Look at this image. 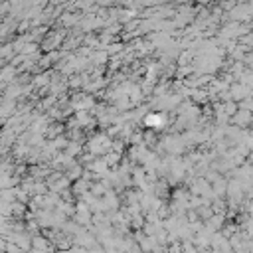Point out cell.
<instances>
[{
  "instance_id": "obj_1",
  "label": "cell",
  "mask_w": 253,
  "mask_h": 253,
  "mask_svg": "<svg viewBox=\"0 0 253 253\" xmlns=\"http://www.w3.org/2000/svg\"><path fill=\"white\" fill-rule=\"evenodd\" d=\"M230 95H231V101L239 103V101H243L245 97H253V89L243 85V83H233L230 87Z\"/></svg>"
},
{
  "instance_id": "obj_5",
  "label": "cell",
  "mask_w": 253,
  "mask_h": 253,
  "mask_svg": "<svg viewBox=\"0 0 253 253\" xmlns=\"http://www.w3.org/2000/svg\"><path fill=\"white\" fill-rule=\"evenodd\" d=\"M222 107H224L226 117H230V119L237 113V103H235V101H228V103H222Z\"/></svg>"
},
{
  "instance_id": "obj_3",
  "label": "cell",
  "mask_w": 253,
  "mask_h": 253,
  "mask_svg": "<svg viewBox=\"0 0 253 253\" xmlns=\"http://www.w3.org/2000/svg\"><path fill=\"white\" fill-rule=\"evenodd\" d=\"M208 228H210L212 231H218V230H222V228H224V216H218V214H214V216L208 220Z\"/></svg>"
},
{
  "instance_id": "obj_2",
  "label": "cell",
  "mask_w": 253,
  "mask_h": 253,
  "mask_svg": "<svg viewBox=\"0 0 253 253\" xmlns=\"http://www.w3.org/2000/svg\"><path fill=\"white\" fill-rule=\"evenodd\" d=\"M231 123H235V125H237V129L245 131L247 127H251V125H253V113L237 109V113L231 117Z\"/></svg>"
},
{
  "instance_id": "obj_4",
  "label": "cell",
  "mask_w": 253,
  "mask_h": 253,
  "mask_svg": "<svg viewBox=\"0 0 253 253\" xmlns=\"http://www.w3.org/2000/svg\"><path fill=\"white\" fill-rule=\"evenodd\" d=\"M226 192H228V180H224V178L216 180V184H214V194H216V196H226Z\"/></svg>"
}]
</instances>
